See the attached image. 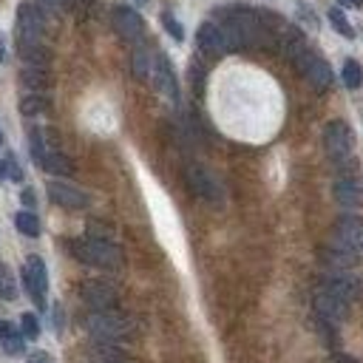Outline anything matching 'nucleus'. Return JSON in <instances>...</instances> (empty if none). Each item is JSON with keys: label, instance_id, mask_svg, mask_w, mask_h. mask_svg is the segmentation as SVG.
Returning <instances> with one entry per match:
<instances>
[{"label": "nucleus", "instance_id": "nucleus-1", "mask_svg": "<svg viewBox=\"0 0 363 363\" xmlns=\"http://www.w3.org/2000/svg\"><path fill=\"white\" fill-rule=\"evenodd\" d=\"M71 253L88 264V267H100V269H117L122 267V250L108 242V239H97V236H85V239H77L71 244Z\"/></svg>", "mask_w": 363, "mask_h": 363}, {"label": "nucleus", "instance_id": "nucleus-2", "mask_svg": "<svg viewBox=\"0 0 363 363\" xmlns=\"http://www.w3.org/2000/svg\"><path fill=\"white\" fill-rule=\"evenodd\" d=\"M85 329L91 338L97 341H105V343H114V341H122L131 335V321L122 315V312H114V309H103V312H91L85 318Z\"/></svg>", "mask_w": 363, "mask_h": 363}, {"label": "nucleus", "instance_id": "nucleus-3", "mask_svg": "<svg viewBox=\"0 0 363 363\" xmlns=\"http://www.w3.org/2000/svg\"><path fill=\"white\" fill-rule=\"evenodd\" d=\"M332 247L346 255H355L363 247V218H357V216L338 218L335 233H332Z\"/></svg>", "mask_w": 363, "mask_h": 363}, {"label": "nucleus", "instance_id": "nucleus-4", "mask_svg": "<svg viewBox=\"0 0 363 363\" xmlns=\"http://www.w3.org/2000/svg\"><path fill=\"white\" fill-rule=\"evenodd\" d=\"M23 287L31 295V301L43 309L45 306V290H49V272H45V264L40 255H29L26 267H23Z\"/></svg>", "mask_w": 363, "mask_h": 363}, {"label": "nucleus", "instance_id": "nucleus-5", "mask_svg": "<svg viewBox=\"0 0 363 363\" xmlns=\"http://www.w3.org/2000/svg\"><path fill=\"white\" fill-rule=\"evenodd\" d=\"M188 185H191V191H193L199 199H205V202L221 205V199H224L221 185L213 179V173L205 170L202 165H191V168H188Z\"/></svg>", "mask_w": 363, "mask_h": 363}, {"label": "nucleus", "instance_id": "nucleus-6", "mask_svg": "<svg viewBox=\"0 0 363 363\" xmlns=\"http://www.w3.org/2000/svg\"><path fill=\"white\" fill-rule=\"evenodd\" d=\"M45 29V20L40 15V9L34 3H23L17 9V45L23 43H40Z\"/></svg>", "mask_w": 363, "mask_h": 363}, {"label": "nucleus", "instance_id": "nucleus-7", "mask_svg": "<svg viewBox=\"0 0 363 363\" xmlns=\"http://www.w3.org/2000/svg\"><path fill=\"white\" fill-rule=\"evenodd\" d=\"M324 145H327V154L335 162H343L352 154V131H349V125L341 122V119L329 122L327 131H324Z\"/></svg>", "mask_w": 363, "mask_h": 363}, {"label": "nucleus", "instance_id": "nucleus-8", "mask_svg": "<svg viewBox=\"0 0 363 363\" xmlns=\"http://www.w3.org/2000/svg\"><path fill=\"white\" fill-rule=\"evenodd\" d=\"M49 196L54 205L66 207V210H85L91 205V196L68 182H49Z\"/></svg>", "mask_w": 363, "mask_h": 363}, {"label": "nucleus", "instance_id": "nucleus-9", "mask_svg": "<svg viewBox=\"0 0 363 363\" xmlns=\"http://www.w3.org/2000/svg\"><path fill=\"white\" fill-rule=\"evenodd\" d=\"M80 295L82 301L94 309V312H103V309H111L117 304V290L108 284V281H85L80 287Z\"/></svg>", "mask_w": 363, "mask_h": 363}, {"label": "nucleus", "instance_id": "nucleus-10", "mask_svg": "<svg viewBox=\"0 0 363 363\" xmlns=\"http://www.w3.org/2000/svg\"><path fill=\"white\" fill-rule=\"evenodd\" d=\"M295 66L301 68V74H304L315 88H329V85H332V68L327 66V60H321L318 54L306 52Z\"/></svg>", "mask_w": 363, "mask_h": 363}, {"label": "nucleus", "instance_id": "nucleus-11", "mask_svg": "<svg viewBox=\"0 0 363 363\" xmlns=\"http://www.w3.org/2000/svg\"><path fill=\"white\" fill-rule=\"evenodd\" d=\"M196 43H199V52L207 54V57H221L227 52V40H224V31L218 23H202L199 31H196Z\"/></svg>", "mask_w": 363, "mask_h": 363}, {"label": "nucleus", "instance_id": "nucleus-12", "mask_svg": "<svg viewBox=\"0 0 363 363\" xmlns=\"http://www.w3.org/2000/svg\"><path fill=\"white\" fill-rule=\"evenodd\" d=\"M315 312H318V318H321L324 324H338V321H343L346 318V309H349V304H343L341 298H335L332 292H327V290H321V292H315Z\"/></svg>", "mask_w": 363, "mask_h": 363}, {"label": "nucleus", "instance_id": "nucleus-13", "mask_svg": "<svg viewBox=\"0 0 363 363\" xmlns=\"http://www.w3.org/2000/svg\"><path fill=\"white\" fill-rule=\"evenodd\" d=\"M114 29H117L125 40H140L142 31H145V20L136 15L133 9L119 6V9H114Z\"/></svg>", "mask_w": 363, "mask_h": 363}, {"label": "nucleus", "instance_id": "nucleus-14", "mask_svg": "<svg viewBox=\"0 0 363 363\" xmlns=\"http://www.w3.org/2000/svg\"><path fill=\"white\" fill-rule=\"evenodd\" d=\"M151 80L156 82V88H159V94H165L168 100H179V85H176V74H173V68H170V63H168V57H156L154 60V74H151Z\"/></svg>", "mask_w": 363, "mask_h": 363}, {"label": "nucleus", "instance_id": "nucleus-15", "mask_svg": "<svg viewBox=\"0 0 363 363\" xmlns=\"http://www.w3.org/2000/svg\"><path fill=\"white\" fill-rule=\"evenodd\" d=\"M332 193H335L338 205H343V207H360L363 205V185L357 179H338Z\"/></svg>", "mask_w": 363, "mask_h": 363}, {"label": "nucleus", "instance_id": "nucleus-16", "mask_svg": "<svg viewBox=\"0 0 363 363\" xmlns=\"http://www.w3.org/2000/svg\"><path fill=\"white\" fill-rule=\"evenodd\" d=\"M45 82H49L45 68H37V66H23L20 68V85H23V91H29V94H43Z\"/></svg>", "mask_w": 363, "mask_h": 363}, {"label": "nucleus", "instance_id": "nucleus-17", "mask_svg": "<svg viewBox=\"0 0 363 363\" xmlns=\"http://www.w3.org/2000/svg\"><path fill=\"white\" fill-rule=\"evenodd\" d=\"M324 290H327V292H332L335 298H341L343 304L355 301V298H357V292H360L357 281H355V279H349V276H335V279H329Z\"/></svg>", "mask_w": 363, "mask_h": 363}, {"label": "nucleus", "instance_id": "nucleus-18", "mask_svg": "<svg viewBox=\"0 0 363 363\" xmlns=\"http://www.w3.org/2000/svg\"><path fill=\"white\" fill-rule=\"evenodd\" d=\"M40 168L45 170V173H57V176H68L71 170H74V165L60 154V151H49L43 156V162H40Z\"/></svg>", "mask_w": 363, "mask_h": 363}, {"label": "nucleus", "instance_id": "nucleus-19", "mask_svg": "<svg viewBox=\"0 0 363 363\" xmlns=\"http://www.w3.org/2000/svg\"><path fill=\"white\" fill-rule=\"evenodd\" d=\"M15 224H17V230H20L23 236H29V239H37V236H40V218H37L31 210H20V213L15 216Z\"/></svg>", "mask_w": 363, "mask_h": 363}, {"label": "nucleus", "instance_id": "nucleus-20", "mask_svg": "<svg viewBox=\"0 0 363 363\" xmlns=\"http://www.w3.org/2000/svg\"><path fill=\"white\" fill-rule=\"evenodd\" d=\"M151 74H154V57L148 54V52H133V77L136 80H151Z\"/></svg>", "mask_w": 363, "mask_h": 363}, {"label": "nucleus", "instance_id": "nucleus-21", "mask_svg": "<svg viewBox=\"0 0 363 363\" xmlns=\"http://www.w3.org/2000/svg\"><path fill=\"white\" fill-rule=\"evenodd\" d=\"M45 108H49V103H45L43 94H26V97L20 100V114H23V117H37V114H43Z\"/></svg>", "mask_w": 363, "mask_h": 363}, {"label": "nucleus", "instance_id": "nucleus-22", "mask_svg": "<svg viewBox=\"0 0 363 363\" xmlns=\"http://www.w3.org/2000/svg\"><path fill=\"white\" fill-rule=\"evenodd\" d=\"M0 298H6V301H15L17 298V284H15V276H12V269L0 264Z\"/></svg>", "mask_w": 363, "mask_h": 363}, {"label": "nucleus", "instance_id": "nucleus-23", "mask_svg": "<svg viewBox=\"0 0 363 363\" xmlns=\"http://www.w3.org/2000/svg\"><path fill=\"white\" fill-rule=\"evenodd\" d=\"M343 82H346V88H360L363 85V68L357 66V60L343 63Z\"/></svg>", "mask_w": 363, "mask_h": 363}, {"label": "nucleus", "instance_id": "nucleus-24", "mask_svg": "<svg viewBox=\"0 0 363 363\" xmlns=\"http://www.w3.org/2000/svg\"><path fill=\"white\" fill-rule=\"evenodd\" d=\"M329 23H332V29H335L338 34H343V37H355V29L349 26V20H346V15H343L341 9H329Z\"/></svg>", "mask_w": 363, "mask_h": 363}, {"label": "nucleus", "instance_id": "nucleus-25", "mask_svg": "<svg viewBox=\"0 0 363 363\" xmlns=\"http://www.w3.org/2000/svg\"><path fill=\"white\" fill-rule=\"evenodd\" d=\"M20 329H23V338H29V341H37V338H40V324H37V318L29 315V312L20 318Z\"/></svg>", "mask_w": 363, "mask_h": 363}, {"label": "nucleus", "instance_id": "nucleus-26", "mask_svg": "<svg viewBox=\"0 0 363 363\" xmlns=\"http://www.w3.org/2000/svg\"><path fill=\"white\" fill-rule=\"evenodd\" d=\"M162 26H165V31H168L173 40H185V29L179 26V20H176L170 12H162Z\"/></svg>", "mask_w": 363, "mask_h": 363}, {"label": "nucleus", "instance_id": "nucleus-27", "mask_svg": "<svg viewBox=\"0 0 363 363\" xmlns=\"http://www.w3.org/2000/svg\"><path fill=\"white\" fill-rule=\"evenodd\" d=\"M15 338H17V332H15V327H12L9 321H0V341H3V343H6V341H15Z\"/></svg>", "mask_w": 363, "mask_h": 363}, {"label": "nucleus", "instance_id": "nucleus-28", "mask_svg": "<svg viewBox=\"0 0 363 363\" xmlns=\"http://www.w3.org/2000/svg\"><path fill=\"white\" fill-rule=\"evenodd\" d=\"M3 170H9V176H12L15 182H20V179H23V173H20V168L15 165V156H12V154L6 156V165H3Z\"/></svg>", "mask_w": 363, "mask_h": 363}, {"label": "nucleus", "instance_id": "nucleus-29", "mask_svg": "<svg viewBox=\"0 0 363 363\" xmlns=\"http://www.w3.org/2000/svg\"><path fill=\"white\" fill-rule=\"evenodd\" d=\"M37 3H40L43 9H49V12H57V9L63 6V0H37Z\"/></svg>", "mask_w": 363, "mask_h": 363}, {"label": "nucleus", "instance_id": "nucleus-30", "mask_svg": "<svg viewBox=\"0 0 363 363\" xmlns=\"http://www.w3.org/2000/svg\"><path fill=\"white\" fill-rule=\"evenodd\" d=\"M20 202H23L26 207H34V202H37V199H34V191H23V193H20Z\"/></svg>", "mask_w": 363, "mask_h": 363}, {"label": "nucleus", "instance_id": "nucleus-31", "mask_svg": "<svg viewBox=\"0 0 363 363\" xmlns=\"http://www.w3.org/2000/svg\"><path fill=\"white\" fill-rule=\"evenodd\" d=\"M29 363H49V355H45V352H31Z\"/></svg>", "mask_w": 363, "mask_h": 363}, {"label": "nucleus", "instance_id": "nucleus-32", "mask_svg": "<svg viewBox=\"0 0 363 363\" xmlns=\"http://www.w3.org/2000/svg\"><path fill=\"white\" fill-rule=\"evenodd\" d=\"M332 363H357V360H352L349 355H341V352H338V355H332Z\"/></svg>", "mask_w": 363, "mask_h": 363}, {"label": "nucleus", "instance_id": "nucleus-33", "mask_svg": "<svg viewBox=\"0 0 363 363\" xmlns=\"http://www.w3.org/2000/svg\"><path fill=\"white\" fill-rule=\"evenodd\" d=\"M0 63H6V49H3V37H0Z\"/></svg>", "mask_w": 363, "mask_h": 363}, {"label": "nucleus", "instance_id": "nucleus-34", "mask_svg": "<svg viewBox=\"0 0 363 363\" xmlns=\"http://www.w3.org/2000/svg\"><path fill=\"white\" fill-rule=\"evenodd\" d=\"M341 3H346V6H363V0H341Z\"/></svg>", "mask_w": 363, "mask_h": 363}, {"label": "nucleus", "instance_id": "nucleus-35", "mask_svg": "<svg viewBox=\"0 0 363 363\" xmlns=\"http://www.w3.org/2000/svg\"><path fill=\"white\" fill-rule=\"evenodd\" d=\"M133 3H136V6H148V3H151V0H133Z\"/></svg>", "mask_w": 363, "mask_h": 363}, {"label": "nucleus", "instance_id": "nucleus-36", "mask_svg": "<svg viewBox=\"0 0 363 363\" xmlns=\"http://www.w3.org/2000/svg\"><path fill=\"white\" fill-rule=\"evenodd\" d=\"M3 173H6V170H3V165H0V176H3Z\"/></svg>", "mask_w": 363, "mask_h": 363}, {"label": "nucleus", "instance_id": "nucleus-37", "mask_svg": "<svg viewBox=\"0 0 363 363\" xmlns=\"http://www.w3.org/2000/svg\"><path fill=\"white\" fill-rule=\"evenodd\" d=\"M0 145H3V133H0Z\"/></svg>", "mask_w": 363, "mask_h": 363}, {"label": "nucleus", "instance_id": "nucleus-38", "mask_svg": "<svg viewBox=\"0 0 363 363\" xmlns=\"http://www.w3.org/2000/svg\"><path fill=\"white\" fill-rule=\"evenodd\" d=\"M114 363H128V360H114Z\"/></svg>", "mask_w": 363, "mask_h": 363}, {"label": "nucleus", "instance_id": "nucleus-39", "mask_svg": "<svg viewBox=\"0 0 363 363\" xmlns=\"http://www.w3.org/2000/svg\"><path fill=\"white\" fill-rule=\"evenodd\" d=\"M63 3H66V0H63Z\"/></svg>", "mask_w": 363, "mask_h": 363}]
</instances>
